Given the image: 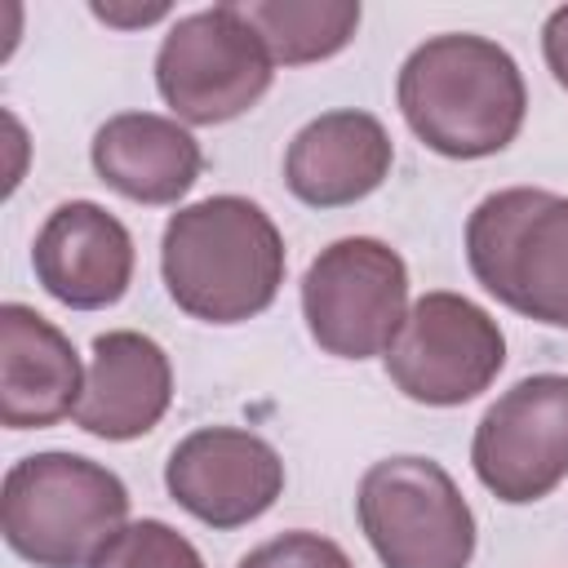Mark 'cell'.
I'll list each match as a JSON object with an SVG mask.
<instances>
[{
	"label": "cell",
	"instance_id": "cell-1",
	"mask_svg": "<svg viewBox=\"0 0 568 568\" xmlns=\"http://www.w3.org/2000/svg\"><path fill=\"white\" fill-rule=\"evenodd\" d=\"M404 124L444 160H488L506 151L528 115L519 62L488 36L444 31L422 40L395 80Z\"/></svg>",
	"mask_w": 568,
	"mask_h": 568
},
{
	"label": "cell",
	"instance_id": "cell-2",
	"mask_svg": "<svg viewBox=\"0 0 568 568\" xmlns=\"http://www.w3.org/2000/svg\"><path fill=\"white\" fill-rule=\"evenodd\" d=\"M284 235L248 195H209L178 209L160 235V275L178 311L200 324H244L284 284Z\"/></svg>",
	"mask_w": 568,
	"mask_h": 568
},
{
	"label": "cell",
	"instance_id": "cell-3",
	"mask_svg": "<svg viewBox=\"0 0 568 568\" xmlns=\"http://www.w3.org/2000/svg\"><path fill=\"white\" fill-rule=\"evenodd\" d=\"M129 524L124 479L80 453H31L4 470L0 532L36 568H89Z\"/></svg>",
	"mask_w": 568,
	"mask_h": 568
},
{
	"label": "cell",
	"instance_id": "cell-4",
	"mask_svg": "<svg viewBox=\"0 0 568 568\" xmlns=\"http://www.w3.org/2000/svg\"><path fill=\"white\" fill-rule=\"evenodd\" d=\"M466 266L506 311L568 333V195L506 186L466 217Z\"/></svg>",
	"mask_w": 568,
	"mask_h": 568
},
{
	"label": "cell",
	"instance_id": "cell-5",
	"mask_svg": "<svg viewBox=\"0 0 568 568\" xmlns=\"http://www.w3.org/2000/svg\"><path fill=\"white\" fill-rule=\"evenodd\" d=\"M355 519L382 568H470L475 510L430 457H382L359 475Z\"/></svg>",
	"mask_w": 568,
	"mask_h": 568
},
{
	"label": "cell",
	"instance_id": "cell-6",
	"mask_svg": "<svg viewBox=\"0 0 568 568\" xmlns=\"http://www.w3.org/2000/svg\"><path fill=\"white\" fill-rule=\"evenodd\" d=\"M275 80V58L240 4L178 18L155 49V89L182 124H226L253 111Z\"/></svg>",
	"mask_w": 568,
	"mask_h": 568
},
{
	"label": "cell",
	"instance_id": "cell-7",
	"mask_svg": "<svg viewBox=\"0 0 568 568\" xmlns=\"http://www.w3.org/2000/svg\"><path fill=\"white\" fill-rule=\"evenodd\" d=\"M408 315V266L377 235H342L302 275V320L311 342L337 359L386 355Z\"/></svg>",
	"mask_w": 568,
	"mask_h": 568
},
{
	"label": "cell",
	"instance_id": "cell-8",
	"mask_svg": "<svg viewBox=\"0 0 568 568\" xmlns=\"http://www.w3.org/2000/svg\"><path fill=\"white\" fill-rule=\"evenodd\" d=\"M382 359L404 399L457 408L479 399L506 368V333L479 302L435 288L408 306Z\"/></svg>",
	"mask_w": 568,
	"mask_h": 568
},
{
	"label": "cell",
	"instance_id": "cell-9",
	"mask_svg": "<svg viewBox=\"0 0 568 568\" xmlns=\"http://www.w3.org/2000/svg\"><path fill=\"white\" fill-rule=\"evenodd\" d=\"M475 479L506 506H532L568 479V373H532L501 390L470 439Z\"/></svg>",
	"mask_w": 568,
	"mask_h": 568
},
{
	"label": "cell",
	"instance_id": "cell-10",
	"mask_svg": "<svg viewBox=\"0 0 568 568\" xmlns=\"http://www.w3.org/2000/svg\"><path fill=\"white\" fill-rule=\"evenodd\" d=\"M169 497L200 524L231 532L262 519L284 493V462L271 439L244 426H200L164 462Z\"/></svg>",
	"mask_w": 568,
	"mask_h": 568
},
{
	"label": "cell",
	"instance_id": "cell-11",
	"mask_svg": "<svg viewBox=\"0 0 568 568\" xmlns=\"http://www.w3.org/2000/svg\"><path fill=\"white\" fill-rule=\"evenodd\" d=\"M133 235L98 200L58 204L31 244V271L40 288L71 311L115 306L133 284Z\"/></svg>",
	"mask_w": 568,
	"mask_h": 568
},
{
	"label": "cell",
	"instance_id": "cell-12",
	"mask_svg": "<svg viewBox=\"0 0 568 568\" xmlns=\"http://www.w3.org/2000/svg\"><path fill=\"white\" fill-rule=\"evenodd\" d=\"M395 164V142L373 111L337 106L306 120L284 151V186L311 209H346L373 195Z\"/></svg>",
	"mask_w": 568,
	"mask_h": 568
},
{
	"label": "cell",
	"instance_id": "cell-13",
	"mask_svg": "<svg viewBox=\"0 0 568 568\" xmlns=\"http://www.w3.org/2000/svg\"><path fill=\"white\" fill-rule=\"evenodd\" d=\"M173 404V364L164 346L138 328H111L93 337L84 395L75 426L106 444L142 439Z\"/></svg>",
	"mask_w": 568,
	"mask_h": 568
},
{
	"label": "cell",
	"instance_id": "cell-14",
	"mask_svg": "<svg viewBox=\"0 0 568 568\" xmlns=\"http://www.w3.org/2000/svg\"><path fill=\"white\" fill-rule=\"evenodd\" d=\"M84 368L71 337L36 306H0V422L9 430H44L75 417Z\"/></svg>",
	"mask_w": 568,
	"mask_h": 568
},
{
	"label": "cell",
	"instance_id": "cell-15",
	"mask_svg": "<svg viewBox=\"0 0 568 568\" xmlns=\"http://www.w3.org/2000/svg\"><path fill=\"white\" fill-rule=\"evenodd\" d=\"M93 173L133 204H178L204 169L195 133L155 111H120L98 124L89 142Z\"/></svg>",
	"mask_w": 568,
	"mask_h": 568
},
{
	"label": "cell",
	"instance_id": "cell-16",
	"mask_svg": "<svg viewBox=\"0 0 568 568\" xmlns=\"http://www.w3.org/2000/svg\"><path fill=\"white\" fill-rule=\"evenodd\" d=\"M275 67H306L342 53L359 31V0H248L240 4Z\"/></svg>",
	"mask_w": 568,
	"mask_h": 568
},
{
	"label": "cell",
	"instance_id": "cell-17",
	"mask_svg": "<svg viewBox=\"0 0 568 568\" xmlns=\"http://www.w3.org/2000/svg\"><path fill=\"white\" fill-rule=\"evenodd\" d=\"M89 568H204L191 537H182L164 519L124 524Z\"/></svg>",
	"mask_w": 568,
	"mask_h": 568
},
{
	"label": "cell",
	"instance_id": "cell-18",
	"mask_svg": "<svg viewBox=\"0 0 568 568\" xmlns=\"http://www.w3.org/2000/svg\"><path fill=\"white\" fill-rule=\"evenodd\" d=\"M235 568H355V564L333 537L293 528V532H280V537L262 541L257 550H248Z\"/></svg>",
	"mask_w": 568,
	"mask_h": 568
},
{
	"label": "cell",
	"instance_id": "cell-19",
	"mask_svg": "<svg viewBox=\"0 0 568 568\" xmlns=\"http://www.w3.org/2000/svg\"><path fill=\"white\" fill-rule=\"evenodd\" d=\"M541 58H546L555 84L568 89V4L550 9V18L541 22Z\"/></svg>",
	"mask_w": 568,
	"mask_h": 568
},
{
	"label": "cell",
	"instance_id": "cell-20",
	"mask_svg": "<svg viewBox=\"0 0 568 568\" xmlns=\"http://www.w3.org/2000/svg\"><path fill=\"white\" fill-rule=\"evenodd\" d=\"M89 13L106 27H120V31H133V27H151L160 18H169V4H142V9H120V4H89Z\"/></svg>",
	"mask_w": 568,
	"mask_h": 568
}]
</instances>
